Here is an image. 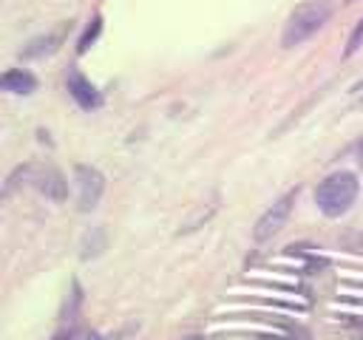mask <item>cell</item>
<instances>
[{
  "instance_id": "cell-1",
  "label": "cell",
  "mask_w": 363,
  "mask_h": 340,
  "mask_svg": "<svg viewBox=\"0 0 363 340\" xmlns=\"http://www.w3.org/2000/svg\"><path fill=\"white\" fill-rule=\"evenodd\" d=\"M332 17V6L326 0H303L301 6H295L284 23L281 31V45L284 48H295L301 42H306L312 34H318Z\"/></svg>"
},
{
  "instance_id": "cell-2",
  "label": "cell",
  "mask_w": 363,
  "mask_h": 340,
  "mask_svg": "<svg viewBox=\"0 0 363 340\" xmlns=\"http://www.w3.org/2000/svg\"><path fill=\"white\" fill-rule=\"evenodd\" d=\"M357 190H360L357 176L349 173V170H337V173L326 176V178L315 187V204H318V210H320L323 215L337 218V215H343V212L354 204Z\"/></svg>"
},
{
  "instance_id": "cell-3",
  "label": "cell",
  "mask_w": 363,
  "mask_h": 340,
  "mask_svg": "<svg viewBox=\"0 0 363 340\" xmlns=\"http://www.w3.org/2000/svg\"><path fill=\"white\" fill-rule=\"evenodd\" d=\"M295 190H289V193H284L272 207H267L264 210V215L255 221V230H252V238L255 241H269L272 235H278L284 227H286V221H289V212H292V204H295Z\"/></svg>"
},
{
  "instance_id": "cell-4",
  "label": "cell",
  "mask_w": 363,
  "mask_h": 340,
  "mask_svg": "<svg viewBox=\"0 0 363 340\" xmlns=\"http://www.w3.org/2000/svg\"><path fill=\"white\" fill-rule=\"evenodd\" d=\"M17 173L26 178V184L37 187L45 198H51V201H65L68 187H65V178H62L60 170H54V167H40V164H26V167H20Z\"/></svg>"
},
{
  "instance_id": "cell-5",
  "label": "cell",
  "mask_w": 363,
  "mask_h": 340,
  "mask_svg": "<svg viewBox=\"0 0 363 340\" xmlns=\"http://www.w3.org/2000/svg\"><path fill=\"white\" fill-rule=\"evenodd\" d=\"M74 184H77V207L82 212L94 210L105 193V178L96 167L91 164H77L74 167Z\"/></svg>"
},
{
  "instance_id": "cell-6",
  "label": "cell",
  "mask_w": 363,
  "mask_h": 340,
  "mask_svg": "<svg viewBox=\"0 0 363 340\" xmlns=\"http://www.w3.org/2000/svg\"><path fill=\"white\" fill-rule=\"evenodd\" d=\"M65 88H68V94H71V99L82 108V110H94V108H99V91L91 85V79H85L79 71H68V76H65Z\"/></svg>"
},
{
  "instance_id": "cell-7",
  "label": "cell",
  "mask_w": 363,
  "mask_h": 340,
  "mask_svg": "<svg viewBox=\"0 0 363 340\" xmlns=\"http://www.w3.org/2000/svg\"><path fill=\"white\" fill-rule=\"evenodd\" d=\"M0 88L3 91H9V94H31V91H37V79H34V74H28V71H23V68H9L3 76H0Z\"/></svg>"
},
{
  "instance_id": "cell-8",
  "label": "cell",
  "mask_w": 363,
  "mask_h": 340,
  "mask_svg": "<svg viewBox=\"0 0 363 340\" xmlns=\"http://www.w3.org/2000/svg\"><path fill=\"white\" fill-rule=\"evenodd\" d=\"M363 45V17L354 23V28H352V34H349V45H346V57L349 54H354L357 48Z\"/></svg>"
},
{
  "instance_id": "cell-9",
  "label": "cell",
  "mask_w": 363,
  "mask_h": 340,
  "mask_svg": "<svg viewBox=\"0 0 363 340\" xmlns=\"http://www.w3.org/2000/svg\"><path fill=\"white\" fill-rule=\"evenodd\" d=\"M96 34H99V17H94V26L85 31V37L79 40V51H85L88 48V42H94L96 40Z\"/></svg>"
},
{
  "instance_id": "cell-10",
  "label": "cell",
  "mask_w": 363,
  "mask_h": 340,
  "mask_svg": "<svg viewBox=\"0 0 363 340\" xmlns=\"http://www.w3.org/2000/svg\"><path fill=\"white\" fill-rule=\"evenodd\" d=\"M74 340H99V334H94V332H88V334H79V337H74Z\"/></svg>"
},
{
  "instance_id": "cell-11",
  "label": "cell",
  "mask_w": 363,
  "mask_h": 340,
  "mask_svg": "<svg viewBox=\"0 0 363 340\" xmlns=\"http://www.w3.org/2000/svg\"><path fill=\"white\" fill-rule=\"evenodd\" d=\"M357 162H360V167H363V144H360V156H357Z\"/></svg>"
},
{
  "instance_id": "cell-12",
  "label": "cell",
  "mask_w": 363,
  "mask_h": 340,
  "mask_svg": "<svg viewBox=\"0 0 363 340\" xmlns=\"http://www.w3.org/2000/svg\"><path fill=\"white\" fill-rule=\"evenodd\" d=\"M182 340H199V337H182Z\"/></svg>"
},
{
  "instance_id": "cell-13",
  "label": "cell",
  "mask_w": 363,
  "mask_h": 340,
  "mask_svg": "<svg viewBox=\"0 0 363 340\" xmlns=\"http://www.w3.org/2000/svg\"><path fill=\"white\" fill-rule=\"evenodd\" d=\"M346 3H349V0H346Z\"/></svg>"
}]
</instances>
